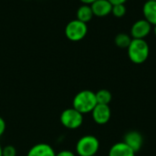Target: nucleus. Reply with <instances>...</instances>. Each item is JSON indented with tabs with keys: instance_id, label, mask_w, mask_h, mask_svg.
Wrapping results in <instances>:
<instances>
[{
	"instance_id": "nucleus-1",
	"label": "nucleus",
	"mask_w": 156,
	"mask_h": 156,
	"mask_svg": "<svg viewBox=\"0 0 156 156\" xmlns=\"http://www.w3.org/2000/svg\"><path fill=\"white\" fill-rule=\"evenodd\" d=\"M95 92L90 90H83L78 92L72 101V108L81 114L90 113L97 105Z\"/></svg>"
},
{
	"instance_id": "nucleus-2",
	"label": "nucleus",
	"mask_w": 156,
	"mask_h": 156,
	"mask_svg": "<svg viewBox=\"0 0 156 156\" xmlns=\"http://www.w3.org/2000/svg\"><path fill=\"white\" fill-rule=\"evenodd\" d=\"M128 48V56L132 62L142 64L145 62L149 57L150 48L144 39H132Z\"/></svg>"
},
{
	"instance_id": "nucleus-3",
	"label": "nucleus",
	"mask_w": 156,
	"mask_h": 156,
	"mask_svg": "<svg viewBox=\"0 0 156 156\" xmlns=\"http://www.w3.org/2000/svg\"><path fill=\"white\" fill-rule=\"evenodd\" d=\"M100 149V142L97 137L88 134L79 139L76 144V152L79 156H94Z\"/></svg>"
},
{
	"instance_id": "nucleus-4",
	"label": "nucleus",
	"mask_w": 156,
	"mask_h": 156,
	"mask_svg": "<svg viewBox=\"0 0 156 156\" xmlns=\"http://www.w3.org/2000/svg\"><path fill=\"white\" fill-rule=\"evenodd\" d=\"M60 122L67 129L76 130L83 123V114L74 108L66 109L60 114Z\"/></svg>"
},
{
	"instance_id": "nucleus-5",
	"label": "nucleus",
	"mask_w": 156,
	"mask_h": 156,
	"mask_svg": "<svg viewBox=\"0 0 156 156\" xmlns=\"http://www.w3.org/2000/svg\"><path fill=\"white\" fill-rule=\"evenodd\" d=\"M88 32L87 24L78 19L69 21L65 27V35L71 41H80L85 37Z\"/></svg>"
},
{
	"instance_id": "nucleus-6",
	"label": "nucleus",
	"mask_w": 156,
	"mask_h": 156,
	"mask_svg": "<svg viewBox=\"0 0 156 156\" xmlns=\"http://www.w3.org/2000/svg\"><path fill=\"white\" fill-rule=\"evenodd\" d=\"M152 25L145 19L136 21L131 28V36L134 39H144L151 32Z\"/></svg>"
},
{
	"instance_id": "nucleus-7",
	"label": "nucleus",
	"mask_w": 156,
	"mask_h": 156,
	"mask_svg": "<svg viewBox=\"0 0 156 156\" xmlns=\"http://www.w3.org/2000/svg\"><path fill=\"white\" fill-rule=\"evenodd\" d=\"M90 113L93 121L99 125L106 124L112 116V112L109 105L105 104H97Z\"/></svg>"
},
{
	"instance_id": "nucleus-8",
	"label": "nucleus",
	"mask_w": 156,
	"mask_h": 156,
	"mask_svg": "<svg viewBox=\"0 0 156 156\" xmlns=\"http://www.w3.org/2000/svg\"><path fill=\"white\" fill-rule=\"evenodd\" d=\"M123 142L131 147L135 153L139 152L144 144V137L141 133L137 131L128 132L123 138Z\"/></svg>"
},
{
	"instance_id": "nucleus-9",
	"label": "nucleus",
	"mask_w": 156,
	"mask_h": 156,
	"mask_svg": "<svg viewBox=\"0 0 156 156\" xmlns=\"http://www.w3.org/2000/svg\"><path fill=\"white\" fill-rule=\"evenodd\" d=\"M93 15L99 17L106 16L112 13V5L108 0H97L90 5Z\"/></svg>"
},
{
	"instance_id": "nucleus-10",
	"label": "nucleus",
	"mask_w": 156,
	"mask_h": 156,
	"mask_svg": "<svg viewBox=\"0 0 156 156\" xmlns=\"http://www.w3.org/2000/svg\"><path fill=\"white\" fill-rule=\"evenodd\" d=\"M135 152L124 142L114 144L109 150L108 156H135Z\"/></svg>"
},
{
	"instance_id": "nucleus-11",
	"label": "nucleus",
	"mask_w": 156,
	"mask_h": 156,
	"mask_svg": "<svg viewBox=\"0 0 156 156\" xmlns=\"http://www.w3.org/2000/svg\"><path fill=\"white\" fill-rule=\"evenodd\" d=\"M56 153L52 146L48 144H37L31 147L27 156H55Z\"/></svg>"
},
{
	"instance_id": "nucleus-12",
	"label": "nucleus",
	"mask_w": 156,
	"mask_h": 156,
	"mask_svg": "<svg viewBox=\"0 0 156 156\" xmlns=\"http://www.w3.org/2000/svg\"><path fill=\"white\" fill-rule=\"evenodd\" d=\"M144 19L151 25H156V1H146L143 6Z\"/></svg>"
},
{
	"instance_id": "nucleus-13",
	"label": "nucleus",
	"mask_w": 156,
	"mask_h": 156,
	"mask_svg": "<svg viewBox=\"0 0 156 156\" xmlns=\"http://www.w3.org/2000/svg\"><path fill=\"white\" fill-rule=\"evenodd\" d=\"M93 16L94 15L91 6L89 5H82L77 10V19L83 23L87 24L88 22H90L93 17Z\"/></svg>"
},
{
	"instance_id": "nucleus-14",
	"label": "nucleus",
	"mask_w": 156,
	"mask_h": 156,
	"mask_svg": "<svg viewBox=\"0 0 156 156\" xmlns=\"http://www.w3.org/2000/svg\"><path fill=\"white\" fill-rule=\"evenodd\" d=\"M96 96V101L98 104H105V105H109V103L112 101V95L111 93L110 90L102 89L98 90L95 93Z\"/></svg>"
},
{
	"instance_id": "nucleus-15",
	"label": "nucleus",
	"mask_w": 156,
	"mask_h": 156,
	"mask_svg": "<svg viewBox=\"0 0 156 156\" xmlns=\"http://www.w3.org/2000/svg\"><path fill=\"white\" fill-rule=\"evenodd\" d=\"M132 37L125 34V33H120L115 37V44L117 45V47L121 48H127L129 47V45L132 42Z\"/></svg>"
},
{
	"instance_id": "nucleus-16",
	"label": "nucleus",
	"mask_w": 156,
	"mask_h": 156,
	"mask_svg": "<svg viewBox=\"0 0 156 156\" xmlns=\"http://www.w3.org/2000/svg\"><path fill=\"white\" fill-rule=\"evenodd\" d=\"M112 13L116 17H122L126 14V6H125V5L124 4H120V5H112Z\"/></svg>"
},
{
	"instance_id": "nucleus-17",
	"label": "nucleus",
	"mask_w": 156,
	"mask_h": 156,
	"mask_svg": "<svg viewBox=\"0 0 156 156\" xmlns=\"http://www.w3.org/2000/svg\"><path fill=\"white\" fill-rule=\"evenodd\" d=\"M2 156H16V150L13 145H6L2 148Z\"/></svg>"
},
{
	"instance_id": "nucleus-18",
	"label": "nucleus",
	"mask_w": 156,
	"mask_h": 156,
	"mask_svg": "<svg viewBox=\"0 0 156 156\" xmlns=\"http://www.w3.org/2000/svg\"><path fill=\"white\" fill-rule=\"evenodd\" d=\"M55 156H76L75 154L69 150H63V151H60L59 153L56 154Z\"/></svg>"
},
{
	"instance_id": "nucleus-19",
	"label": "nucleus",
	"mask_w": 156,
	"mask_h": 156,
	"mask_svg": "<svg viewBox=\"0 0 156 156\" xmlns=\"http://www.w3.org/2000/svg\"><path fill=\"white\" fill-rule=\"evenodd\" d=\"M5 131V122L2 117H0V137L4 134Z\"/></svg>"
},
{
	"instance_id": "nucleus-20",
	"label": "nucleus",
	"mask_w": 156,
	"mask_h": 156,
	"mask_svg": "<svg viewBox=\"0 0 156 156\" xmlns=\"http://www.w3.org/2000/svg\"><path fill=\"white\" fill-rule=\"evenodd\" d=\"M112 5H120V4H125V2L127 0H108Z\"/></svg>"
},
{
	"instance_id": "nucleus-21",
	"label": "nucleus",
	"mask_w": 156,
	"mask_h": 156,
	"mask_svg": "<svg viewBox=\"0 0 156 156\" xmlns=\"http://www.w3.org/2000/svg\"><path fill=\"white\" fill-rule=\"evenodd\" d=\"M80 2H82L83 3V5H90L91 4H93L95 1H97V0H80Z\"/></svg>"
},
{
	"instance_id": "nucleus-22",
	"label": "nucleus",
	"mask_w": 156,
	"mask_h": 156,
	"mask_svg": "<svg viewBox=\"0 0 156 156\" xmlns=\"http://www.w3.org/2000/svg\"><path fill=\"white\" fill-rule=\"evenodd\" d=\"M0 156H2V146L0 145Z\"/></svg>"
},
{
	"instance_id": "nucleus-23",
	"label": "nucleus",
	"mask_w": 156,
	"mask_h": 156,
	"mask_svg": "<svg viewBox=\"0 0 156 156\" xmlns=\"http://www.w3.org/2000/svg\"><path fill=\"white\" fill-rule=\"evenodd\" d=\"M154 35L156 36V25L154 26Z\"/></svg>"
},
{
	"instance_id": "nucleus-24",
	"label": "nucleus",
	"mask_w": 156,
	"mask_h": 156,
	"mask_svg": "<svg viewBox=\"0 0 156 156\" xmlns=\"http://www.w3.org/2000/svg\"><path fill=\"white\" fill-rule=\"evenodd\" d=\"M147 1H156V0H147Z\"/></svg>"
},
{
	"instance_id": "nucleus-25",
	"label": "nucleus",
	"mask_w": 156,
	"mask_h": 156,
	"mask_svg": "<svg viewBox=\"0 0 156 156\" xmlns=\"http://www.w3.org/2000/svg\"><path fill=\"white\" fill-rule=\"evenodd\" d=\"M94 156H96V155H94Z\"/></svg>"
}]
</instances>
